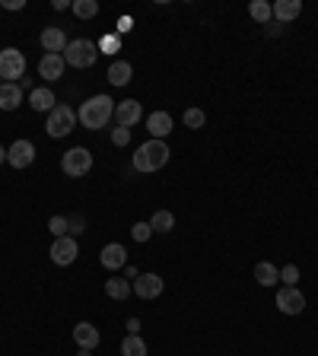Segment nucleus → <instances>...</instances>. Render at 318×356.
<instances>
[{
	"instance_id": "f8f14e48",
	"label": "nucleus",
	"mask_w": 318,
	"mask_h": 356,
	"mask_svg": "<svg viewBox=\"0 0 318 356\" xmlns=\"http://www.w3.org/2000/svg\"><path fill=\"white\" fill-rule=\"evenodd\" d=\"M39 42H42L45 54H64V48H67V35H64L61 25H48V29L39 35Z\"/></svg>"
},
{
	"instance_id": "aec40b11",
	"label": "nucleus",
	"mask_w": 318,
	"mask_h": 356,
	"mask_svg": "<svg viewBox=\"0 0 318 356\" xmlns=\"http://www.w3.org/2000/svg\"><path fill=\"white\" fill-rule=\"evenodd\" d=\"M29 105H32L35 112H51V108L58 105V99H54V92H51L48 86H39V90L29 92Z\"/></svg>"
},
{
	"instance_id": "412c9836",
	"label": "nucleus",
	"mask_w": 318,
	"mask_h": 356,
	"mask_svg": "<svg viewBox=\"0 0 318 356\" xmlns=\"http://www.w3.org/2000/svg\"><path fill=\"white\" fill-rule=\"evenodd\" d=\"M131 290H134V286H131V280H125V277H112V280H105V293H109L112 299H118V302L131 296Z\"/></svg>"
},
{
	"instance_id": "a878e982",
	"label": "nucleus",
	"mask_w": 318,
	"mask_h": 356,
	"mask_svg": "<svg viewBox=\"0 0 318 356\" xmlns=\"http://www.w3.org/2000/svg\"><path fill=\"white\" fill-rule=\"evenodd\" d=\"M70 10H74L80 19H92L96 13H99V3H96V0H74V3H70Z\"/></svg>"
},
{
	"instance_id": "5701e85b",
	"label": "nucleus",
	"mask_w": 318,
	"mask_h": 356,
	"mask_svg": "<svg viewBox=\"0 0 318 356\" xmlns=\"http://www.w3.org/2000/svg\"><path fill=\"white\" fill-rule=\"evenodd\" d=\"M121 356H147V344H143L140 334H127L121 340Z\"/></svg>"
},
{
	"instance_id": "58836bf2",
	"label": "nucleus",
	"mask_w": 318,
	"mask_h": 356,
	"mask_svg": "<svg viewBox=\"0 0 318 356\" xmlns=\"http://www.w3.org/2000/svg\"><path fill=\"white\" fill-rule=\"evenodd\" d=\"M76 356H92V350H80V353H76Z\"/></svg>"
},
{
	"instance_id": "dca6fc26",
	"label": "nucleus",
	"mask_w": 318,
	"mask_h": 356,
	"mask_svg": "<svg viewBox=\"0 0 318 356\" xmlns=\"http://www.w3.org/2000/svg\"><path fill=\"white\" fill-rule=\"evenodd\" d=\"M74 340H76V347H80V350H96L102 337H99V331H96V324L80 322L74 328Z\"/></svg>"
},
{
	"instance_id": "c756f323",
	"label": "nucleus",
	"mask_w": 318,
	"mask_h": 356,
	"mask_svg": "<svg viewBox=\"0 0 318 356\" xmlns=\"http://www.w3.org/2000/svg\"><path fill=\"white\" fill-rule=\"evenodd\" d=\"M131 235H134V242H150V235H153V226H150V223H134V229H131Z\"/></svg>"
},
{
	"instance_id": "f704fd0d",
	"label": "nucleus",
	"mask_w": 318,
	"mask_h": 356,
	"mask_svg": "<svg viewBox=\"0 0 318 356\" xmlns=\"http://www.w3.org/2000/svg\"><path fill=\"white\" fill-rule=\"evenodd\" d=\"M3 7H7V10H23L25 3H23V0H3Z\"/></svg>"
},
{
	"instance_id": "b1692460",
	"label": "nucleus",
	"mask_w": 318,
	"mask_h": 356,
	"mask_svg": "<svg viewBox=\"0 0 318 356\" xmlns=\"http://www.w3.org/2000/svg\"><path fill=\"white\" fill-rule=\"evenodd\" d=\"M150 226H153V232H172L176 229V216L169 213V210H156V213L150 216Z\"/></svg>"
},
{
	"instance_id": "9b49d317",
	"label": "nucleus",
	"mask_w": 318,
	"mask_h": 356,
	"mask_svg": "<svg viewBox=\"0 0 318 356\" xmlns=\"http://www.w3.org/2000/svg\"><path fill=\"white\" fill-rule=\"evenodd\" d=\"M277 308L284 315H299L306 308V296L296 286H284V290L277 293Z\"/></svg>"
},
{
	"instance_id": "c85d7f7f",
	"label": "nucleus",
	"mask_w": 318,
	"mask_h": 356,
	"mask_svg": "<svg viewBox=\"0 0 318 356\" xmlns=\"http://www.w3.org/2000/svg\"><path fill=\"white\" fill-rule=\"evenodd\" d=\"M118 48H121V35H105L99 42V54H118Z\"/></svg>"
},
{
	"instance_id": "4c0bfd02",
	"label": "nucleus",
	"mask_w": 318,
	"mask_h": 356,
	"mask_svg": "<svg viewBox=\"0 0 318 356\" xmlns=\"http://www.w3.org/2000/svg\"><path fill=\"white\" fill-rule=\"evenodd\" d=\"M3 163H7V149L0 147V166H3Z\"/></svg>"
},
{
	"instance_id": "393cba45",
	"label": "nucleus",
	"mask_w": 318,
	"mask_h": 356,
	"mask_svg": "<svg viewBox=\"0 0 318 356\" xmlns=\"http://www.w3.org/2000/svg\"><path fill=\"white\" fill-rule=\"evenodd\" d=\"M248 13H251V19H255V23H261V25H264L271 17H274V13H271V3H268V0H251V3H248Z\"/></svg>"
},
{
	"instance_id": "72a5a7b5",
	"label": "nucleus",
	"mask_w": 318,
	"mask_h": 356,
	"mask_svg": "<svg viewBox=\"0 0 318 356\" xmlns=\"http://www.w3.org/2000/svg\"><path fill=\"white\" fill-rule=\"evenodd\" d=\"M131 29H134V19H131V17L118 19V32H131Z\"/></svg>"
},
{
	"instance_id": "20e7f679",
	"label": "nucleus",
	"mask_w": 318,
	"mask_h": 356,
	"mask_svg": "<svg viewBox=\"0 0 318 356\" xmlns=\"http://www.w3.org/2000/svg\"><path fill=\"white\" fill-rule=\"evenodd\" d=\"M74 127H76V112H74L70 105H54V108L48 112V125H45L48 137L61 140V137H67Z\"/></svg>"
},
{
	"instance_id": "423d86ee",
	"label": "nucleus",
	"mask_w": 318,
	"mask_h": 356,
	"mask_svg": "<svg viewBox=\"0 0 318 356\" xmlns=\"http://www.w3.org/2000/svg\"><path fill=\"white\" fill-rule=\"evenodd\" d=\"M23 74H25L23 51H17V48H3V51H0V80H3V83H17Z\"/></svg>"
},
{
	"instance_id": "4468645a",
	"label": "nucleus",
	"mask_w": 318,
	"mask_h": 356,
	"mask_svg": "<svg viewBox=\"0 0 318 356\" xmlns=\"http://www.w3.org/2000/svg\"><path fill=\"white\" fill-rule=\"evenodd\" d=\"M102 267H109V271H121V267L127 264V249L121 245V242H112V245H105L99 255Z\"/></svg>"
},
{
	"instance_id": "2f4dec72",
	"label": "nucleus",
	"mask_w": 318,
	"mask_h": 356,
	"mask_svg": "<svg viewBox=\"0 0 318 356\" xmlns=\"http://www.w3.org/2000/svg\"><path fill=\"white\" fill-rule=\"evenodd\" d=\"M127 140H131V131H127V127H115V131H112V143H115V147H127Z\"/></svg>"
},
{
	"instance_id": "f257e3e1",
	"label": "nucleus",
	"mask_w": 318,
	"mask_h": 356,
	"mask_svg": "<svg viewBox=\"0 0 318 356\" xmlns=\"http://www.w3.org/2000/svg\"><path fill=\"white\" fill-rule=\"evenodd\" d=\"M115 115V99L109 96H92L80 105L76 112V121L86 127V131H102V127H109V118Z\"/></svg>"
},
{
	"instance_id": "f03ea898",
	"label": "nucleus",
	"mask_w": 318,
	"mask_h": 356,
	"mask_svg": "<svg viewBox=\"0 0 318 356\" xmlns=\"http://www.w3.org/2000/svg\"><path fill=\"white\" fill-rule=\"evenodd\" d=\"M169 153L172 149L166 147V140H147L137 147L134 153V172H143V175H150V172H159V169L169 163Z\"/></svg>"
},
{
	"instance_id": "ddd939ff",
	"label": "nucleus",
	"mask_w": 318,
	"mask_h": 356,
	"mask_svg": "<svg viewBox=\"0 0 318 356\" xmlns=\"http://www.w3.org/2000/svg\"><path fill=\"white\" fill-rule=\"evenodd\" d=\"M64 54H42V61H39V76L42 80H48V83H54V80H61L64 76Z\"/></svg>"
},
{
	"instance_id": "7ed1b4c3",
	"label": "nucleus",
	"mask_w": 318,
	"mask_h": 356,
	"mask_svg": "<svg viewBox=\"0 0 318 356\" xmlns=\"http://www.w3.org/2000/svg\"><path fill=\"white\" fill-rule=\"evenodd\" d=\"M96 58H99V45L96 42H86V39H76V42H67V48H64V64L70 67H92L96 64Z\"/></svg>"
},
{
	"instance_id": "e433bc0d",
	"label": "nucleus",
	"mask_w": 318,
	"mask_h": 356,
	"mask_svg": "<svg viewBox=\"0 0 318 356\" xmlns=\"http://www.w3.org/2000/svg\"><path fill=\"white\" fill-rule=\"evenodd\" d=\"M51 7H54V10H67L70 3H67V0H51Z\"/></svg>"
},
{
	"instance_id": "bb28decb",
	"label": "nucleus",
	"mask_w": 318,
	"mask_h": 356,
	"mask_svg": "<svg viewBox=\"0 0 318 356\" xmlns=\"http://www.w3.org/2000/svg\"><path fill=\"white\" fill-rule=\"evenodd\" d=\"M184 127H191V131H198V127H204V118H207V115H204V112H201V108H184Z\"/></svg>"
},
{
	"instance_id": "4be33fe9",
	"label": "nucleus",
	"mask_w": 318,
	"mask_h": 356,
	"mask_svg": "<svg viewBox=\"0 0 318 356\" xmlns=\"http://www.w3.org/2000/svg\"><path fill=\"white\" fill-rule=\"evenodd\" d=\"M255 280H258L261 286H274V283L280 280V271H277L271 261H261V264L255 267Z\"/></svg>"
},
{
	"instance_id": "6e6552de",
	"label": "nucleus",
	"mask_w": 318,
	"mask_h": 356,
	"mask_svg": "<svg viewBox=\"0 0 318 356\" xmlns=\"http://www.w3.org/2000/svg\"><path fill=\"white\" fill-rule=\"evenodd\" d=\"M131 286H134V296L137 299H156L159 293L166 290V280H162L159 273H140Z\"/></svg>"
},
{
	"instance_id": "c9c22d12",
	"label": "nucleus",
	"mask_w": 318,
	"mask_h": 356,
	"mask_svg": "<svg viewBox=\"0 0 318 356\" xmlns=\"http://www.w3.org/2000/svg\"><path fill=\"white\" fill-rule=\"evenodd\" d=\"M127 331L137 334V331H140V322H137V318H127Z\"/></svg>"
},
{
	"instance_id": "473e14b6",
	"label": "nucleus",
	"mask_w": 318,
	"mask_h": 356,
	"mask_svg": "<svg viewBox=\"0 0 318 356\" xmlns=\"http://www.w3.org/2000/svg\"><path fill=\"white\" fill-rule=\"evenodd\" d=\"M67 220H70V235H74V239H76V235H80V232L86 229V223H83V220H80V216H67Z\"/></svg>"
},
{
	"instance_id": "0eeeda50",
	"label": "nucleus",
	"mask_w": 318,
	"mask_h": 356,
	"mask_svg": "<svg viewBox=\"0 0 318 356\" xmlns=\"http://www.w3.org/2000/svg\"><path fill=\"white\" fill-rule=\"evenodd\" d=\"M51 261L58 267H70L76 261V255H80V249H76V239L74 235H61V239H54V245H51Z\"/></svg>"
},
{
	"instance_id": "39448f33",
	"label": "nucleus",
	"mask_w": 318,
	"mask_h": 356,
	"mask_svg": "<svg viewBox=\"0 0 318 356\" xmlns=\"http://www.w3.org/2000/svg\"><path fill=\"white\" fill-rule=\"evenodd\" d=\"M89 169H92V153L86 147L67 149V153H64V159H61V172L70 175V178H83Z\"/></svg>"
},
{
	"instance_id": "ea45409f",
	"label": "nucleus",
	"mask_w": 318,
	"mask_h": 356,
	"mask_svg": "<svg viewBox=\"0 0 318 356\" xmlns=\"http://www.w3.org/2000/svg\"><path fill=\"white\" fill-rule=\"evenodd\" d=\"M0 83H3V80H0Z\"/></svg>"
},
{
	"instance_id": "a211bd4d",
	"label": "nucleus",
	"mask_w": 318,
	"mask_h": 356,
	"mask_svg": "<svg viewBox=\"0 0 318 356\" xmlns=\"http://www.w3.org/2000/svg\"><path fill=\"white\" fill-rule=\"evenodd\" d=\"M19 105H23V86L0 83V108H3V112H17Z\"/></svg>"
},
{
	"instance_id": "2eb2a0df",
	"label": "nucleus",
	"mask_w": 318,
	"mask_h": 356,
	"mask_svg": "<svg viewBox=\"0 0 318 356\" xmlns=\"http://www.w3.org/2000/svg\"><path fill=\"white\" fill-rule=\"evenodd\" d=\"M147 131L153 134V140H166L169 134H172V115L169 112H153L147 118Z\"/></svg>"
},
{
	"instance_id": "9d476101",
	"label": "nucleus",
	"mask_w": 318,
	"mask_h": 356,
	"mask_svg": "<svg viewBox=\"0 0 318 356\" xmlns=\"http://www.w3.org/2000/svg\"><path fill=\"white\" fill-rule=\"evenodd\" d=\"M35 159V143L32 140H17L7 149V163L13 169H29Z\"/></svg>"
},
{
	"instance_id": "f3484780",
	"label": "nucleus",
	"mask_w": 318,
	"mask_h": 356,
	"mask_svg": "<svg viewBox=\"0 0 318 356\" xmlns=\"http://www.w3.org/2000/svg\"><path fill=\"white\" fill-rule=\"evenodd\" d=\"M271 13H274L277 23H293V19H299L302 13V0H277L274 7H271Z\"/></svg>"
},
{
	"instance_id": "7c9ffc66",
	"label": "nucleus",
	"mask_w": 318,
	"mask_h": 356,
	"mask_svg": "<svg viewBox=\"0 0 318 356\" xmlns=\"http://www.w3.org/2000/svg\"><path fill=\"white\" fill-rule=\"evenodd\" d=\"M280 280H284L286 286H296V280H299V267H296V264H286L284 271H280Z\"/></svg>"
},
{
	"instance_id": "1a4fd4ad",
	"label": "nucleus",
	"mask_w": 318,
	"mask_h": 356,
	"mask_svg": "<svg viewBox=\"0 0 318 356\" xmlns=\"http://www.w3.org/2000/svg\"><path fill=\"white\" fill-rule=\"evenodd\" d=\"M112 118L118 121V127H127V131H131V127L143 118V105L137 99H125V102H118L115 105V115Z\"/></svg>"
},
{
	"instance_id": "cd10ccee",
	"label": "nucleus",
	"mask_w": 318,
	"mask_h": 356,
	"mask_svg": "<svg viewBox=\"0 0 318 356\" xmlns=\"http://www.w3.org/2000/svg\"><path fill=\"white\" fill-rule=\"evenodd\" d=\"M48 229L54 232V239H61V235H70V220H67V216H51Z\"/></svg>"
},
{
	"instance_id": "6ab92c4d",
	"label": "nucleus",
	"mask_w": 318,
	"mask_h": 356,
	"mask_svg": "<svg viewBox=\"0 0 318 356\" xmlns=\"http://www.w3.org/2000/svg\"><path fill=\"white\" fill-rule=\"evenodd\" d=\"M131 76H134V67L127 64V61H112L109 64V83L112 86H127Z\"/></svg>"
}]
</instances>
